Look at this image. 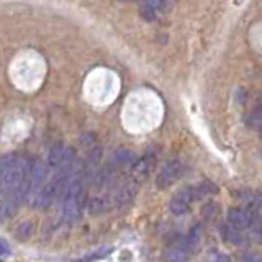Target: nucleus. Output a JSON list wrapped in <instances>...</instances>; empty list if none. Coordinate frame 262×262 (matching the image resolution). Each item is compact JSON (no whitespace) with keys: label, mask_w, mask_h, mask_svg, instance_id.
Listing matches in <instances>:
<instances>
[{"label":"nucleus","mask_w":262,"mask_h":262,"mask_svg":"<svg viewBox=\"0 0 262 262\" xmlns=\"http://www.w3.org/2000/svg\"><path fill=\"white\" fill-rule=\"evenodd\" d=\"M84 185L85 174L77 164V167L69 177L61 196V215L66 225H74L80 218L82 203H84Z\"/></svg>","instance_id":"obj_1"},{"label":"nucleus","mask_w":262,"mask_h":262,"mask_svg":"<svg viewBox=\"0 0 262 262\" xmlns=\"http://www.w3.org/2000/svg\"><path fill=\"white\" fill-rule=\"evenodd\" d=\"M184 170H185V166L182 161H179V159L169 161L167 164H164V167L161 169L158 177H156V185H158V188L170 187L184 176Z\"/></svg>","instance_id":"obj_2"},{"label":"nucleus","mask_w":262,"mask_h":262,"mask_svg":"<svg viewBox=\"0 0 262 262\" xmlns=\"http://www.w3.org/2000/svg\"><path fill=\"white\" fill-rule=\"evenodd\" d=\"M138 182H135L133 179H129L128 182H125L121 187H118L113 193V207L115 208H125L135 200V196L138 193Z\"/></svg>","instance_id":"obj_3"},{"label":"nucleus","mask_w":262,"mask_h":262,"mask_svg":"<svg viewBox=\"0 0 262 262\" xmlns=\"http://www.w3.org/2000/svg\"><path fill=\"white\" fill-rule=\"evenodd\" d=\"M193 202H195V199H193L192 187H184V188H180V190H177L174 193V196H172V200H170L169 208H170L172 213H174V215H184V213L188 211V208H190V205Z\"/></svg>","instance_id":"obj_4"},{"label":"nucleus","mask_w":262,"mask_h":262,"mask_svg":"<svg viewBox=\"0 0 262 262\" xmlns=\"http://www.w3.org/2000/svg\"><path fill=\"white\" fill-rule=\"evenodd\" d=\"M154 164H156V154L154 152H147L143 159H139V161H136L133 164V170H131V177L129 179H133L135 182L141 184L143 180L149 176V172L152 170Z\"/></svg>","instance_id":"obj_5"},{"label":"nucleus","mask_w":262,"mask_h":262,"mask_svg":"<svg viewBox=\"0 0 262 262\" xmlns=\"http://www.w3.org/2000/svg\"><path fill=\"white\" fill-rule=\"evenodd\" d=\"M228 223L244 231L246 228H249V220H248V211L243 208H229L228 210Z\"/></svg>","instance_id":"obj_6"},{"label":"nucleus","mask_w":262,"mask_h":262,"mask_svg":"<svg viewBox=\"0 0 262 262\" xmlns=\"http://www.w3.org/2000/svg\"><path fill=\"white\" fill-rule=\"evenodd\" d=\"M221 236H223V239L229 244H234V246H243L246 243V236L241 229H237L231 225H223L221 226Z\"/></svg>","instance_id":"obj_7"},{"label":"nucleus","mask_w":262,"mask_h":262,"mask_svg":"<svg viewBox=\"0 0 262 262\" xmlns=\"http://www.w3.org/2000/svg\"><path fill=\"white\" fill-rule=\"evenodd\" d=\"M136 162V154L128 149V147H120L113 152L112 156V164L113 166H129V164H135Z\"/></svg>","instance_id":"obj_8"},{"label":"nucleus","mask_w":262,"mask_h":262,"mask_svg":"<svg viewBox=\"0 0 262 262\" xmlns=\"http://www.w3.org/2000/svg\"><path fill=\"white\" fill-rule=\"evenodd\" d=\"M200 243H202V228L199 225H195L193 228H190V231L182 239V244L188 252H192L199 248Z\"/></svg>","instance_id":"obj_9"},{"label":"nucleus","mask_w":262,"mask_h":262,"mask_svg":"<svg viewBox=\"0 0 262 262\" xmlns=\"http://www.w3.org/2000/svg\"><path fill=\"white\" fill-rule=\"evenodd\" d=\"M188 252L185 248H184V244H182V241L180 243H177L174 248H170L167 252H166V262H185L187 259H188Z\"/></svg>","instance_id":"obj_10"},{"label":"nucleus","mask_w":262,"mask_h":262,"mask_svg":"<svg viewBox=\"0 0 262 262\" xmlns=\"http://www.w3.org/2000/svg\"><path fill=\"white\" fill-rule=\"evenodd\" d=\"M16 156L13 154H7L4 158H0V192L5 190V182L8 177V172H10V167L15 161Z\"/></svg>","instance_id":"obj_11"},{"label":"nucleus","mask_w":262,"mask_h":262,"mask_svg":"<svg viewBox=\"0 0 262 262\" xmlns=\"http://www.w3.org/2000/svg\"><path fill=\"white\" fill-rule=\"evenodd\" d=\"M192 190H193V199L195 200H203L205 196L215 193L218 188H216L215 184H211V182H203V184H199V185H192Z\"/></svg>","instance_id":"obj_12"},{"label":"nucleus","mask_w":262,"mask_h":262,"mask_svg":"<svg viewBox=\"0 0 262 262\" xmlns=\"http://www.w3.org/2000/svg\"><path fill=\"white\" fill-rule=\"evenodd\" d=\"M110 252H112V248H100L92 252H87L85 256H82L79 259H74L72 262H95V260H100L106 256H110Z\"/></svg>","instance_id":"obj_13"},{"label":"nucleus","mask_w":262,"mask_h":262,"mask_svg":"<svg viewBox=\"0 0 262 262\" xmlns=\"http://www.w3.org/2000/svg\"><path fill=\"white\" fill-rule=\"evenodd\" d=\"M248 220H249V229L256 234H262V216L257 210H249L248 211Z\"/></svg>","instance_id":"obj_14"},{"label":"nucleus","mask_w":262,"mask_h":262,"mask_svg":"<svg viewBox=\"0 0 262 262\" xmlns=\"http://www.w3.org/2000/svg\"><path fill=\"white\" fill-rule=\"evenodd\" d=\"M106 202L103 199H98V196H95V199H90L89 203H87V211L90 213V215H100V213H103L106 210Z\"/></svg>","instance_id":"obj_15"},{"label":"nucleus","mask_w":262,"mask_h":262,"mask_svg":"<svg viewBox=\"0 0 262 262\" xmlns=\"http://www.w3.org/2000/svg\"><path fill=\"white\" fill-rule=\"evenodd\" d=\"M218 205L215 202H208L207 205H203V208H202V213H203V216L207 218V220H213L216 215H218Z\"/></svg>","instance_id":"obj_16"},{"label":"nucleus","mask_w":262,"mask_h":262,"mask_svg":"<svg viewBox=\"0 0 262 262\" xmlns=\"http://www.w3.org/2000/svg\"><path fill=\"white\" fill-rule=\"evenodd\" d=\"M210 262H231V257L225 252H218L215 251L213 256H210Z\"/></svg>","instance_id":"obj_17"},{"label":"nucleus","mask_w":262,"mask_h":262,"mask_svg":"<svg viewBox=\"0 0 262 262\" xmlns=\"http://www.w3.org/2000/svg\"><path fill=\"white\" fill-rule=\"evenodd\" d=\"M141 15H143V18H146V20H154V8H151V7H147V5H144L143 8H141Z\"/></svg>","instance_id":"obj_18"},{"label":"nucleus","mask_w":262,"mask_h":262,"mask_svg":"<svg viewBox=\"0 0 262 262\" xmlns=\"http://www.w3.org/2000/svg\"><path fill=\"white\" fill-rule=\"evenodd\" d=\"M164 4H166V0H144V5L151 7V8H162Z\"/></svg>","instance_id":"obj_19"},{"label":"nucleus","mask_w":262,"mask_h":262,"mask_svg":"<svg viewBox=\"0 0 262 262\" xmlns=\"http://www.w3.org/2000/svg\"><path fill=\"white\" fill-rule=\"evenodd\" d=\"M243 262H262V257L257 256V254H244V257H243Z\"/></svg>","instance_id":"obj_20"},{"label":"nucleus","mask_w":262,"mask_h":262,"mask_svg":"<svg viewBox=\"0 0 262 262\" xmlns=\"http://www.w3.org/2000/svg\"><path fill=\"white\" fill-rule=\"evenodd\" d=\"M8 252H10V246H8V243L5 239L0 237V256H7Z\"/></svg>","instance_id":"obj_21"},{"label":"nucleus","mask_w":262,"mask_h":262,"mask_svg":"<svg viewBox=\"0 0 262 262\" xmlns=\"http://www.w3.org/2000/svg\"><path fill=\"white\" fill-rule=\"evenodd\" d=\"M260 136H262V131H260Z\"/></svg>","instance_id":"obj_22"}]
</instances>
